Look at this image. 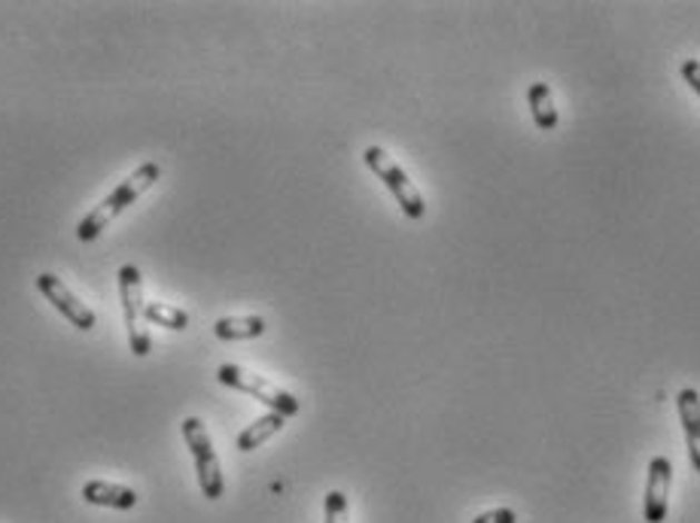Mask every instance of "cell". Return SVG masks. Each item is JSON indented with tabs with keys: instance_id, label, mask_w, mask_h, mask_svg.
I'll list each match as a JSON object with an SVG mask.
<instances>
[{
	"instance_id": "cell-8",
	"label": "cell",
	"mask_w": 700,
	"mask_h": 523,
	"mask_svg": "<svg viewBox=\"0 0 700 523\" xmlns=\"http://www.w3.org/2000/svg\"><path fill=\"white\" fill-rule=\"evenodd\" d=\"M679 421L686 430V442H689V460L691 468L700 475V396L698 389H682L677 396Z\"/></svg>"
},
{
	"instance_id": "cell-16",
	"label": "cell",
	"mask_w": 700,
	"mask_h": 523,
	"mask_svg": "<svg viewBox=\"0 0 700 523\" xmlns=\"http://www.w3.org/2000/svg\"><path fill=\"white\" fill-rule=\"evenodd\" d=\"M682 80L689 82L691 89L700 95V61L698 58H689V61H682Z\"/></svg>"
},
{
	"instance_id": "cell-4",
	"label": "cell",
	"mask_w": 700,
	"mask_h": 523,
	"mask_svg": "<svg viewBox=\"0 0 700 523\" xmlns=\"http://www.w3.org/2000/svg\"><path fill=\"white\" fill-rule=\"evenodd\" d=\"M180 433H184L189 454L196 460V475L198 484H201V493H205L210 502L223 500L226 481H223V472H219L217 451H214V442H210V435H207L205 423L198 421V417H186V421L180 423Z\"/></svg>"
},
{
	"instance_id": "cell-3",
	"label": "cell",
	"mask_w": 700,
	"mask_h": 523,
	"mask_svg": "<svg viewBox=\"0 0 700 523\" xmlns=\"http://www.w3.org/2000/svg\"><path fill=\"white\" fill-rule=\"evenodd\" d=\"M363 161L368 165V171L375 174L387 189L393 193L396 198V205L402 207V214L408 219H424L426 214V205H424V195L414 189V182L408 180V174L402 171L400 165L391 159V152L381 147H368L363 152Z\"/></svg>"
},
{
	"instance_id": "cell-10",
	"label": "cell",
	"mask_w": 700,
	"mask_h": 523,
	"mask_svg": "<svg viewBox=\"0 0 700 523\" xmlns=\"http://www.w3.org/2000/svg\"><path fill=\"white\" fill-rule=\"evenodd\" d=\"M289 417H284V414H277V411H268V414H263L259 421H253L247 430H244L241 435H238V451L241 454H250V451H256L259 444H265L272 435H277L284 426H287Z\"/></svg>"
},
{
	"instance_id": "cell-5",
	"label": "cell",
	"mask_w": 700,
	"mask_h": 523,
	"mask_svg": "<svg viewBox=\"0 0 700 523\" xmlns=\"http://www.w3.org/2000/svg\"><path fill=\"white\" fill-rule=\"evenodd\" d=\"M119 296H122V314H126L128 344L135 356H147L150 353V332L144 326V277H140L138 265H122L119 274Z\"/></svg>"
},
{
	"instance_id": "cell-1",
	"label": "cell",
	"mask_w": 700,
	"mask_h": 523,
	"mask_svg": "<svg viewBox=\"0 0 700 523\" xmlns=\"http://www.w3.org/2000/svg\"><path fill=\"white\" fill-rule=\"evenodd\" d=\"M159 177H161V168L156 165V161L140 165L138 171L131 174V177H128L119 189H114V193L103 198L101 205H95L92 210L80 219V226H77V238L80 240L98 238L103 228L110 226V223H114L122 210H128V207L138 201L140 195L147 193V189H152V186L159 182Z\"/></svg>"
},
{
	"instance_id": "cell-13",
	"label": "cell",
	"mask_w": 700,
	"mask_h": 523,
	"mask_svg": "<svg viewBox=\"0 0 700 523\" xmlns=\"http://www.w3.org/2000/svg\"><path fill=\"white\" fill-rule=\"evenodd\" d=\"M144 319L150 326H165V329L171 332H184L189 326V314H186L184 307L165 305V302H150V305L144 307Z\"/></svg>"
},
{
	"instance_id": "cell-7",
	"label": "cell",
	"mask_w": 700,
	"mask_h": 523,
	"mask_svg": "<svg viewBox=\"0 0 700 523\" xmlns=\"http://www.w3.org/2000/svg\"><path fill=\"white\" fill-rule=\"evenodd\" d=\"M670 481H673V466H670V460H667V456H652L643 500L645 523L667 521V509H670Z\"/></svg>"
},
{
	"instance_id": "cell-2",
	"label": "cell",
	"mask_w": 700,
	"mask_h": 523,
	"mask_svg": "<svg viewBox=\"0 0 700 523\" xmlns=\"http://www.w3.org/2000/svg\"><path fill=\"white\" fill-rule=\"evenodd\" d=\"M217 381L223 387H231L238 389V393H247V396L259 398L263 405H268V411H277V414H284V417H296L299 414V398L287 393L284 387H277L272 384L268 377L256 375V372H247L241 365H219L217 372Z\"/></svg>"
},
{
	"instance_id": "cell-6",
	"label": "cell",
	"mask_w": 700,
	"mask_h": 523,
	"mask_svg": "<svg viewBox=\"0 0 700 523\" xmlns=\"http://www.w3.org/2000/svg\"><path fill=\"white\" fill-rule=\"evenodd\" d=\"M34 284H37V289H40V296L47 298L49 305L56 307L58 314H65V319H70V326H77V329H82V332L95 329L92 307L73 296L61 277H56V274H40Z\"/></svg>"
},
{
	"instance_id": "cell-14",
	"label": "cell",
	"mask_w": 700,
	"mask_h": 523,
	"mask_svg": "<svg viewBox=\"0 0 700 523\" xmlns=\"http://www.w3.org/2000/svg\"><path fill=\"white\" fill-rule=\"evenodd\" d=\"M323 512H326V523H351V517H347V496L342 490H329L326 493Z\"/></svg>"
},
{
	"instance_id": "cell-11",
	"label": "cell",
	"mask_w": 700,
	"mask_h": 523,
	"mask_svg": "<svg viewBox=\"0 0 700 523\" xmlns=\"http://www.w3.org/2000/svg\"><path fill=\"white\" fill-rule=\"evenodd\" d=\"M263 317H223L214 323V335L219 342H247V338H259L265 335Z\"/></svg>"
},
{
	"instance_id": "cell-12",
	"label": "cell",
	"mask_w": 700,
	"mask_h": 523,
	"mask_svg": "<svg viewBox=\"0 0 700 523\" xmlns=\"http://www.w3.org/2000/svg\"><path fill=\"white\" fill-rule=\"evenodd\" d=\"M530 114H533V122L542 128V131H554L558 128V107H554V98H551V89L545 82H530L528 89Z\"/></svg>"
},
{
	"instance_id": "cell-9",
	"label": "cell",
	"mask_w": 700,
	"mask_h": 523,
	"mask_svg": "<svg viewBox=\"0 0 700 523\" xmlns=\"http://www.w3.org/2000/svg\"><path fill=\"white\" fill-rule=\"evenodd\" d=\"M82 500L89 505H101V509H119L128 512L138 505V493L122 484H110V481H86L82 484Z\"/></svg>"
},
{
	"instance_id": "cell-15",
	"label": "cell",
	"mask_w": 700,
	"mask_h": 523,
	"mask_svg": "<svg viewBox=\"0 0 700 523\" xmlns=\"http://www.w3.org/2000/svg\"><path fill=\"white\" fill-rule=\"evenodd\" d=\"M472 523H517L515 509H494V512L479 514Z\"/></svg>"
}]
</instances>
